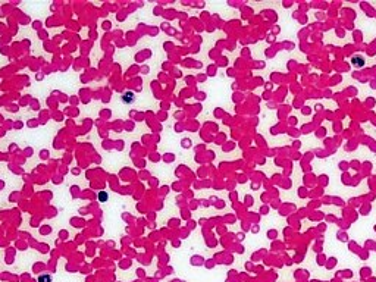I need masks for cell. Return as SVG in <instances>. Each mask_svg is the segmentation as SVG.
I'll return each mask as SVG.
<instances>
[{
  "mask_svg": "<svg viewBox=\"0 0 376 282\" xmlns=\"http://www.w3.org/2000/svg\"><path fill=\"white\" fill-rule=\"evenodd\" d=\"M351 62H353V66H355V68H362V66H364V57L360 56V55H355V56H353Z\"/></svg>",
  "mask_w": 376,
  "mask_h": 282,
  "instance_id": "obj_1",
  "label": "cell"
}]
</instances>
